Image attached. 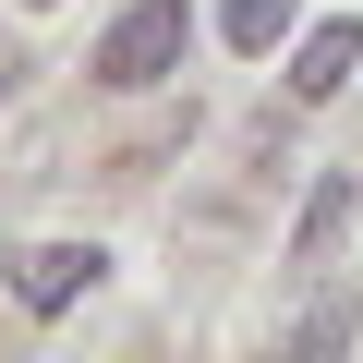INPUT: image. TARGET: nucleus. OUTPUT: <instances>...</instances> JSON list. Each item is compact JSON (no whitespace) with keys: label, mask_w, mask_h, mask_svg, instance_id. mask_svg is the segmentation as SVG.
<instances>
[{"label":"nucleus","mask_w":363,"mask_h":363,"mask_svg":"<svg viewBox=\"0 0 363 363\" xmlns=\"http://www.w3.org/2000/svg\"><path fill=\"white\" fill-rule=\"evenodd\" d=\"M0 73H13V61H0Z\"/></svg>","instance_id":"0eeeda50"},{"label":"nucleus","mask_w":363,"mask_h":363,"mask_svg":"<svg viewBox=\"0 0 363 363\" xmlns=\"http://www.w3.org/2000/svg\"><path fill=\"white\" fill-rule=\"evenodd\" d=\"M25 13H49V0H25Z\"/></svg>","instance_id":"423d86ee"},{"label":"nucleus","mask_w":363,"mask_h":363,"mask_svg":"<svg viewBox=\"0 0 363 363\" xmlns=\"http://www.w3.org/2000/svg\"><path fill=\"white\" fill-rule=\"evenodd\" d=\"M97 267H109L97 242H37V255L13 267V291H25V315H61L73 291H97Z\"/></svg>","instance_id":"f03ea898"},{"label":"nucleus","mask_w":363,"mask_h":363,"mask_svg":"<svg viewBox=\"0 0 363 363\" xmlns=\"http://www.w3.org/2000/svg\"><path fill=\"white\" fill-rule=\"evenodd\" d=\"M351 230V169H327L315 194H303V230H291V267H327V242Z\"/></svg>","instance_id":"20e7f679"},{"label":"nucleus","mask_w":363,"mask_h":363,"mask_svg":"<svg viewBox=\"0 0 363 363\" xmlns=\"http://www.w3.org/2000/svg\"><path fill=\"white\" fill-rule=\"evenodd\" d=\"M182 49H194V13L182 0H121L109 13V37H97V85H157V73H182Z\"/></svg>","instance_id":"f257e3e1"},{"label":"nucleus","mask_w":363,"mask_h":363,"mask_svg":"<svg viewBox=\"0 0 363 363\" xmlns=\"http://www.w3.org/2000/svg\"><path fill=\"white\" fill-rule=\"evenodd\" d=\"M351 61H363V25H315V37L291 49V97H339Z\"/></svg>","instance_id":"7ed1b4c3"},{"label":"nucleus","mask_w":363,"mask_h":363,"mask_svg":"<svg viewBox=\"0 0 363 363\" xmlns=\"http://www.w3.org/2000/svg\"><path fill=\"white\" fill-rule=\"evenodd\" d=\"M291 13H303V0H230V13H218V37H230V49H255V61H267V49H279V37H291Z\"/></svg>","instance_id":"39448f33"}]
</instances>
